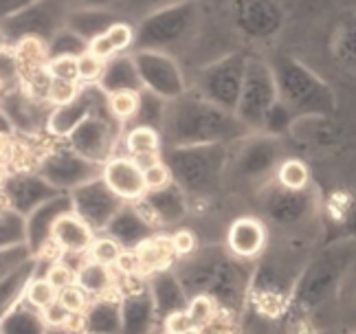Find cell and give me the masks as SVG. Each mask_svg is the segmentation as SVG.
Here are the masks:
<instances>
[{"instance_id":"cell-10","label":"cell","mask_w":356,"mask_h":334,"mask_svg":"<svg viewBox=\"0 0 356 334\" xmlns=\"http://www.w3.org/2000/svg\"><path fill=\"white\" fill-rule=\"evenodd\" d=\"M246 60H249L246 53L234 51L200 66L196 73L194 93L200 95L202 100L229 110V113H236L244 84Z\"/></svg>"},{"instance_id":"cell-39","label":"cell","mask_w":356,"mask_h":334,"mask_svg":"<svg viewBox=\"0 0 356 334\" xmlns=\"http://www.w3.org/2000/svg\"><path fill=\"white\" fill-rule=\"evenodd\" d=\"M44 277H47V282L53 284V288H56V290H62V288L77 284V271H73L64 262H53Z\"/></svg>"},{"instance_id":"cell-4","label":"cell","mask_w":356,"mask_h":334,"mask_svg":"<svg viewBox=\"0 0 356 334\" xmlns=\"http://www.w3.org/2000/svg\"><path fill=\"white\" fill-rule=\"evenodd\" d=\"M273 75L277 84V100L297 117L327 115L337 113V93L321 75H317L310 66L291 55H277L270 62Z\"/></svg>"},{"instance_id":"cell-24","label":"cell","mask_w":356,"mask_h":334,"mask_svg":"<svg viewBox=\"0 0 356 334\" xmlns=\"http://www.w3.org/2000/svg\"><path fill=\"white\" fill-rule=\"evenodd\" d=\"M84 117H86L84 88H81V84H79V95L75 97V102L53 110V115H51V130L53 132H71L73 128H79V123H84Z\"/></svg>"},{"instance_id":"cell-47","label":"cell","mask_w":356,"mask_h":334,"mask_svg":"<svg viewBox=\"0 0 356 334\" xmlns=\"http://www.w3.org/2000/svg\"><path fill=\"white\" fill-rule=\"evenodd\" d=\"M284 334H321L314 324H299V326H289L284 328Z\"/></svg>"},{"instance_id":"cell-12","label":"cell","mask_w":356,"mask_h":334,"mask_svg":"<svg viewBox=\"0 0 356 334\" xmlns=\"http://www.w3.org/2000/svg\"><path fill=\"white\" fill-rule=\"evenodd\" d=\"M132 58L145 90L168 102L187 93L183 66L174 55L159 51H132Z\"/></svg>"},{"instance_id":"cell-9","label":"cell","mask_w":356,"mask_h":334,"mask_svg":"<svg viewBox=\"0 0 356 334\" xmlns=\"http://www.w3.org/2000/svg\"><path fill=\"white\" fill-rule=\"evenodd\" d=\"M236 152L231 150L229 167L236 178L246 183H264L266 178H275L277 167L286 159V145L282 136L266 132H251L240 138Z\"/></svg>"},{"instance_id":"cell-8","label":"cell","mask_w":356,"mask_h":334,"mask_svg":"<svg viewBox=\"0 0 356 334\" xmlns=\"http://www.w3.org/2000/svg\"><path fill=\"white\" fill-rule=\"evenodd\" d=\"M68 9V0H38L13 18L0 22V42L9 49L22 40H40L49 45L51 38L66 26Z\"/></svg>"},{"instance_id":"cell-3","label":"cell","mask_w":356,"mask_h":334,"mask_svg":"<svg viewBox=\"0 0 356 334\" xmlns=\"http://www.w3.org/2000/svg\"><path fill=\"white\" fill-rule=\"evenodd\" d=\"M161 128L163 141H170L176 148L213 143L234 145L251 134L236 113L202 100L196 93H185L172 100Z\"/></svg>"},{"instance_id":"cell-13","label":"cell","mask_w":356,"mask_h":334,"mask_svg":"<svg viewBox=\"0 0 356 334\" xmlns=\"http://www.w3.org/2000/svg\"><path fill=\"white\" fill-rule=\"evenodd\" d=\"M231 20L246 40L266 42L282 31L284 11L275 0H234Z\"/></svg>"},{"instance_id":"cell-28","label":"cell","mask_w":356,"mask_h":334,"mask_svg":"<svg viewBox=\"0 0 356 334\" xmlns=\"http://www.w3.org/2000/svg\"><path fill=\"white\" fill-rule=\"evenodd\" d=\"M143 180H145V189L149 191H163L168 189L174 183L172 170L168 167V163L163 161V157L154 163H149L143 167Z\"/></svg>"},{"instance_id":"cell-34","label":"cell","mask_w":356,"mask_h":334,"mask_svg":"<svg viewBox=\"0 0 356 334\" xmlns=\"http://www.w3.org/2000/svg\"><path fill=\"white\" fill-rule=\"evenodd\" d=\"M79 95V84H71V81H62V79H51L49 90H47V104L51 106H68L71 102H75V97Z\"/></svg>"},{"instance_id":"cell-6","label":"cell","mask_w":356,"mask_h":334,"mask_svg":"<svg viewBox=\"0 0 356 334\" xmlns=\"http://www.w3.org/2000/svg\"><path fill=\"white\" fill-rule=\"evenodd\" d=\"M259 216L262 222L286 235H301L312 225H321V196L310 185L306 189H286L275 178L259 189Z\"/></svg>"},{"instance_id":"cell-50","label":"cell","mask_w":356,"mask_h":334,"mask_svg":"<svg viewBox=\"0 0 356 334\" xmlns=\"http://www.w3.org/2000/svg\"><path fill=\"white\" fill-rule=\"evenodd\" d=\"M165 334H170V332H165Z\"/></svg>"},{"instance_id":"cell-43","label":"cell","mask_w":356,"mask_h":334,"mask_svg":"<svg viewBox=\"0 0 356 334\" xmlns=\"http://www.w3.org/2000/svg\"><path fill=\"white\" fill-rule=\"evenodd\" d=\"M115 269L123 275H141V267H139V260H136L134 248L132 250H121L119 260L115 262Z\"/></svg>"},{"instance_id":"cell-7","label":"cell","mask_w":356,"mask_h":334,"mask_svg":"<svg viewBox=\"0 0 356 334\" xmlns=\"http://www.w3.org/2000/svg\"><path fill=\"white\" fill-rule=\"evenodd\" d=\"M229 145H185L163 157L172 176L196 191H209L218 185L222 172L229 167Z\"/></svg>"},{"instance_id":"cell-46","label":"cell","mask_w":356,"mask_h":334,"mask_svg":"<svg viewBox=\"0 0 356 334\" xmlns=\"http://www.w3.org/2000/svg\"><path fill=\"white\" fill-rule=\"evenodd\" d=\"M126 0H68L71 7H102V9H115L121 13V7Z\"/></svg>"},{"instance_id":"cell-29","label":"cell","mask_w":356,"mask_h":334,"mask_svg":"<svg viewBox=\"0 0 356 334\" xmlns=\"http://www.w3.org/2000/svg\"><path fill=\"white\" fill-rule=\"evenodd\" d=\"M187 315L191 319V324H194L196 330L204 328L209 321H213V317L218 315V305L213 303V299L204 297V295H196L191 297L189 303H187ZM196 334V332H194Z\"/></svg>"},{"instance_id":"cell-11","label":"cell","mask_w":356,"mask_h":334,"mask_svg":"<svg viewBox=\"0 0 356 334\" xmlns=\"http://www.w3.org/2000/svg\"><path fill=\"white\" fill-rule=\"evenodd\" d=\"M277 102V84L270 62H264L262 58H249L246 60L242 93L236 106L238 119L251 132H259L266 115Z\"/></svg>"},{"instance_id":"cell-25","label":"cell","mask_w":356,"mask_h":334,"mask_svg":"<svg viewBox=\"0 0 356 334\" xmlns=\"http://www.w3.org/2000/svg\"><path fill=\"white\" fill-rule=\"evenodd\" d=\"M47 51H49V60L51 58H79V55H84L88 51V42L84 38H79L77 33H73L68 26H64V29H60L51 38Z\"/></svg>"},{"instance_id":"cell-19","label":"cell","mask_w":356,"mask_h":334,"mask_svg":"<svg viewBox=\"0 0 356 334\" xmlns=\"http://www.w3.org/2000/svg\"><path fill=\"white\" fill-rule=\"evenodd\" d=\"M51 240L62 250L86 253L95 240V235L81 218L73 214H62L56 218V222H53V227H51Z\"/></svg>"},{"instance_id":"cell-45","label":"cell","mask_w":356,"mask_h":334,"mask_svg":"<svg viewBox=\"0 0 356 334\" xmlns=\"http://www.w3.org/2000/svg\"><path fill=\"white\" fill-rule=\"evenodd\" d=\"M33 3H38V0H0V22L13 18L16 13H20L24 7H29Z\"/></svg>"},{"instance_id":"cell-17","label":"cell","mask_w":356,"mask_h":334,"mask_svg":"<svg viewBox=\"0 0 356 334\" xmlns=\"http://www.w3.org/2000/svg\"><path fill=\"white\" fill-rule=\"evenodd\" d=\"M126 20L115 9H102V7H71L66 16V26L79 38H84L88 45L106 33L115 22Z\"/></svg>"},{"instance_id":"cell-40","label":"cell","mask_w":356,"mask_h":334,"mask_svg":"<svg viewBox=\"0 0 356 334\" xmlns=\"http://www.w3.org/2000/svg\"><path fill=\"white\" fill-rule=\"evenodd\" d=\"M170 240H172L176 257H189L196 250V246H198L196 233L191 231V229H178L174 235H170Z\"/></svg>"},{"instance_id":"cell-44","label":"cell","mask_w":356,"mask_h":334,"mask_svg":"<svg viewBox=\"0 0 356 334\" xmlns=\"http://www.w3.org/2000/svg\"><path fill=\"white\" fill-rule=\"evenodd\" d=\"M42 315H44V321H47L49 326H56V328L66 326L68 321H71V317H73V315H68L58 301L53 303V305H49V308H44Z\"/></svg>"},{"instance_id":"cell-16","label":"cell","mask_w":356,"mask_h":334,"mask_svg":"<svg viewBox=\"0 0 356 334\" xmlns=\"http://www.w3.org/2000/svg\"><path fill=\"white\" fill-rule=\"evenodd\" d=\"M289 136L310 148H334L343 141V128H341L339 121H334V117L310 115V117H297L293 121Z\"/></svg>"},{"instance_id":"cell-18","label":"cell","mask_w":356,"mask_h":334,"mask_svg":"<svg viewBox=\"0 0 356 334\" xmlns=\"http://www.w3.org/2000/svg\"><path fill=\"white\" fill-rule=\"evenodd\" d=\"M97 86L106 95L121 93V90H134V93L143 90V84H141L139 71H136L132 53H123L108 60Z\"/></svg>"},{"instance_id":"cell-36","label":"cell","mask_w":356,"mask_h":334,"mask_svg":"<svg viewBox=\"0 0 356 334\" xmlns=\"http://www.w3.org/2000/svg\"><path fill=\"white\" fill-rule=\"evenodd\" d=\"M58 303L68 315H81L88 305V295L77 284L58 290Z\"/></svg>"},{"instance_id":"cell-1","label":"cell","mask_w":356,"mask_h":334,"mask_svg":"<svg viewBox=\"0 0 356 334\" xmlns=\"http://www.w3.org/2000/svg\"><path fill=\"white\" fill-rule=\"evenodd\" d=\"M356 267V240H337L312 250L310 260L301 271L295 292L291 297L282 326L314 324L321 310L339 303L352 269Z\"/></svg>"},{"instance_id":"cell-35","label":"cell","mask_w":356,"mask_h":334,"mask_svg":"<svg viewBox=\"0 0 356 334\" xmlns=\"http://www.w3.org/2000/svg\"><path fill=\"white\" fill-rule=\"evenodd\" d=\"M47 73L51 79H62L79 84V68H77V58H51L47 62Z\"/></svg>"},{"instance_id":"cell-20","label":"cell","mask_w":356,"mask_h":334,"mask_svg":"<svg viewBox=\"0 0 356 334\" xmlns=\"http://www.w3.org/2000/svg\"><path fill=\"white\" fill-rule=\"evenodd\" d=\"M163 154L161 132L152 125H132L126 132V157L134 159L141 167L159 161Z\"/></svg>"},{"instance_id":"cell-2","label":"cell","mask_w":356,"mask_h":334,"mask_svg":"<svg viewBox=\"0 0 356 334\" xmlns=\"http://www.w3.org/2000/svg\"><path fill=\"white\" fill-rule=\"evenodd\" d=\"M310 255L312 250L299 235H284L277 242L268 240L264 253L253 262L249 310L264 321L280 324Z\"/></svg>"},{"instance_id":"cell-48","label":"cell","mask_w":356,"mask_h":334,"mask_svg":"<svg viewBox=\"0 0 356 334\" xmlns=\"http://www.w3.org/2000/svg\"><path fill=\"white\" fill-rule=\"evenodd\" d=\"M11 145H13V138L9 132H0V161H5L11 152Z\"/></svg>"},{"instance_id":"cell-37","label":"cell","mask_w":356,"mask_h":334,"mask_svg":"<svg viewBox=\"0 0 356 334\" xmlns=\"http://www.w3.org/2000/svg\"><path fill=\"white\" fill-rule=\"evenodd\" d=\"M196 332L198 334H242V317H234V315L218 310L213 321H209L207 326Z\"/></svg>"},{"instance_id":"cell-22","label":"cell","mask_w":356,"mask_h":334,"mask_svg":"<svg viewBox=\"0 0 356 334\" xmlns=\"http://www.w3.org/2000/svg\"><path fill=\"white\" fill-rule=\"evenodd\" d=\"M136 260H139L141 273H161L172 267L176 257L172 240L165 235H154V238H145L136 242L134 246Z\"/></svg>"},{"instance_id":"cell-41","label":"cell","mask_w":356,"mask_h":334,"mask_svg":"<svg viewBox=\"0 0 356 334\" xmlns=\"http://www.w3.org/2000/svg\"><path fill=\"white\" fill-rule=\"evenodd\" d=\"M163 328L170 334H194L196 328L191 324V319L187 315V310H174L165 317V321H163Z\"/></svg>"},{"instance_id":"cell-5","label":"cell","mask_w":356,"mask_h":334,"mask_svg":"<svg viewBox=\"0 0 356 334\" xmlns=\"http://www.w3.org/2000/svg\"><path fill=\"white\" fill-rule=\"evenodd\" d=\"M200 11L196 0H176V3L152 11L134 24L132 51L176 53L185 49L196 35Z\"/></svg>"},{"instance_id":"cell-15","label":"cell","mask_w":356,"mask_h":334,"mask_svg":"<svg viewBox=\"0 0 356 334\" xmlns=\"http://www.w3.org/2000/svg\"><path fill=\"white\" fill-rule=\"evenodd\" d=\"M266 244H268V231L259 218L242 216L231 222V227L227 231V248L231 255L246 262H255L264 253Z\"/></svg>"},{"instance_id":"cell-49","label":"cell","mask_w":356,"mask_h":334,"mask_svg":"<svg viewBox=\"0 0 356 334\" xmlns=\"http://www.w3.org/2000/svg\"><path fill=\"white\" fill-rule=\"evenodd\" d=\"M7 178H9V167L5 161H0V185H3Z\"/></svg>"},{"instance_id":"cell-23","label":"cell","mask_w":356,"mask_h":334,"mask_svg":"<svg viewBox=\"0 0 356 334\" xmlns=\"http://www.w3.org/2000/svg\"><path fill=\"white\" fill-rule=\"evenodd\" d=\"M113 273L111 267H104L88 260L84 267L77 271V286L86 292V295H104L113 288Z\"/></svg>"},{"instance_id":"cell-51","label":"cell","mask_w":356,"mask_h":334,"mask_svg":"<svg viewBox=\"0 0 356 334\" xmlns=\"http://www.w3.org/2000/svg\"><path fill=\"white\" fill-rule=\"evenodd\" d=\"M352 334H356V332H352Z\"/></svg>"},{"instance_id":"cell-31","label":"cell","mask_w":356,"mask_h":334,"mask_svg":"<svg viewBox=\"0 0 356 334\" xmlns=\"http://www.w3.org/2000/svg\"><path fill=\"white\" fill-rule=\"evenodd\" d=\"M172 3H176V0H126L121 7V16L128 22L136 24L141 18L149 16L152 11H156L161 7H168Z\"/></svg>"},{"instance_id":"cell-38","label":"cell","mask_w":356,"mask_h":334,"mask_svg":"<svg viewBox=\"0 0 356 334\" xmlns=\"http://www.w3.org/2000/svg\"><path fill=\"white\" fill-rule=\"evenodd\" d=\"M334 49L343 62H356V20L348 22L334 40Z\"/></svg>"},{"instance_id":"cell-27","label":"cell","mask_w":356,"mask_h":334,"mask_svg":"<svg viewBox=\"0 0 356 334\" xmlns=\"http://www.w3.org/2000/svg\"><path fill=\"white\" fill-rule=\"evenodd\" d=\"M108 106V115H111L115 121H132L139 115V106H141V90L134 93V90H121V93H113L108 95L106 100Z\"/></svg>"},{"instance_id":"cell-14","label":"cell","mask_w":356,"mask_h":334,"mask_svg":"<svg viewBox=\"0 0 356 334\" xmlns=\"http://www.w3.org/2000/svg\"><path fill=\"white\" fill-rule=\"evenodd\" d=\"M102 183L113 196L121 200H139L147 193L143 167L130 157L108 159L102 170Z\"/></svg>"},{"instance_id":"cell-33","label":"cell","mask_w":356,"mask_h":334,"mask_svg":"<svg viewBox=\"0 0 356 334\" xmlns=\"http://www.w3.org/2000/svg\"><path fill=\"white\" fill-rule=\"evenodd\" d=\"M121 244L113 238H97L92 240L90 248H88V255L92 262L104 264V267H115V262L121 255Z\"/></svg>"},{"instance_id":"cell-21","label":"cell","mask_w":356,"mask_h":334,"mask_svg":"<svg viewBox=\"0 0 356 334\" xmlns=\"http://www.w3.org/2000/svg\"><path fill=\"white\" fill-rule=\"evenodd\" d=\"M132 47H134V24L128 20H119L106 33L95 38L88 45V51L102 58L104 62H108L111 58H117V55L132 53Z\"/></svg>"},{"instance_id":"cell-42","label":"cell","mask_w":356,"mask_h":334,"mask_svg":"<svg viewBox=\"0 0 356 334\" xmlns=\"http://www.w3.org/2000/svg\"><path fill=\"white\" fill-rule=\"evenodd\" d=\"M341 310H343V328H346V334H352L356 332V286L350 288V295L343 299L341 303Z\"/></svg>"},{"instance_id":"cell-32","label":"cell","mask_w":356,"mask_h":334,"mask_svg":"<svg viewBox=\"0 0 356 334\" xmlns=\"http://www.w3.org/2000/svg\"><path fill=\"white\" fill-rule=\"evenodd\" d=\"M26 301H29L33 308L44 310L58 301V290L53 288L51 282H47V277H42V280H33L29 284V288H26Z\"/></svg>"},{"instance_id":"cell-30","label":"cell","mask_w":356,"mask_h":334,"mask_svg":"<svg viewBox=\"0 0 356 334\" xmlns=\"http://www.w3.org/2000/svg\"><path fill=\"white\" fill-rule=\"evenodd\" d=\"M104 66H106V62L90 51L79 55L77 68H79V84L81 86H97L99 79H102V73H104Z\"/></svg>"},{"instance_id":"cell-26","label":"cell","mask_w":356,"mask_h":334,"mask_svg":"<svg viewBox=\"0 0 356 334\" xmlns=\"http://www.w3.org/2000/svg\"><path fill=\"white\" fill-rule=\"evenodd\" d=\"M275 180L286 189H306L312 185L308 165L301 159H295V157L284 159V163L277 167V172H275Z\"/></svg>"}]
</instances>
